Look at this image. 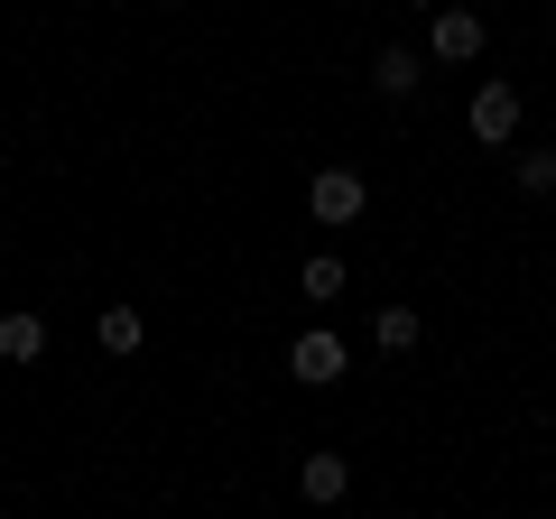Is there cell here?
Returning <instances> with one entry per match:
<instances>
[{"label":"cell","instance_id":"6da1fadb","mask_svg":"<svg viewBox=\"0 0 556 519\" xmlns=\"http://www.w3.org/2000/svg\"><path fill=\"white\" fill-rule=\"evenodd\" d=\"M519 112H529V102H519V84H473V112H464V130H473L482 149H510L519 140Z\"/></svg>","mask_w":556,"mask_h":519},{"label":"cell","instance_id":"7a4b0ae2","mask_svg":"<svg viewBox=\"0 0 556 519\" xmlns=\"http://www.w3.org/2000/svg\"><path fill=\"white\" fill-rule=\"evenodd\" d=\"M362 204H371V186H362L353 167H325V177L306 186V214L316 223H362Z\"/></svg>","mask_w":556,"mask_h":519},{"label":"cell","instance_id":"3957f363","mask_svg":"<svg viewBox=\"0 0 556 519\" xmlns=\"http://www.w3.org/2000/svg\"><path fill=\"white\" fill-rule=\"evenodd\" d=\"M288 371H298L306 390H325V380H343V371H353V353H343V334H325V325H316V334H298V343H288Z\"/></svg>","mask_w":556,"mask_h":519},{"label":"cell","instance_id":"277c9868","mask_svg":"<svg viewBox=\"0 0 556 519\" xmlns=\"http://www.w3.org/2000/svg\"><path fill=\"white\" fill-rule=\"evenodd\" d=\"M427 47H437L445 65H473L482 56V20L473 10H437V20H427Z\"/></svg>","mask_w":556,"mask_h":519},{"label":"cell","instance_id":"5b68a950","mask_svg":"<svg viewBox=\"0 0 556 519\" xmlns=\"http://www.w3.org/2000/svg\"><path fill=\"white\" fill-rule=\"evenodd\" d=\"M371 84H380V93H390V102H408L417 84H427V56H417V47H380V65H371Z\"/></svg>","mask_w":556,"mask_h":519},{"label":"cell","instance_id":"8992f818","mask_svg":"<svg viewBox=\"0 0 556 519\" xmlns=\"http://www.w3.org/2000/svg\"><path fill=\"white\" fill-rule=\"evenodd\" d=\"M298 492H306V501H343V492H353V464H343V455H306Z\"/></svg>","mask_w":556,"mask_h":519},{"label":"cell","instance_id":"52a82bcc","mask_svg":"<svg viewBox=\"0 0 556 519\" xmlns=\"http://www.w3.org/2000/svg\"><path fill=\"white\" fill-rule=\"evenodd\" d=\"M102 353H139V343H149V316H139V306H102Z\"/></svg>","mask_w":556,"mask_h":519},{"label":"cell","instance_id":"ba28073f","mask_svg":"<svg viewBox=\"0 0 556 519\" xmlns=\"http://www.w3.org/2000/svg\"><path fill=\"white\" fill-rule=\"evenodd\" d=\"M47 353V325L38 316H0V362H38Z\"/></svg>","mask_w":556,"mask_h":519},{"label":"cell","instance_id":"9c48e42d","mask_svg":"<svg viewBox=\"0 0 556 519\" xmlns=\"http://www.w3.org/2000/svg\"><path fill=\"white\" fill-rule=\"evenodd\" d=\"M371 334H380V353H408V343L427 334V325H417V306H380V325H371Z\"/></svg>","mask_w":556,"mask_h":519},{"label":"cell","instance_id":"30bf717a","mask_svg":"<svg viewBox=\"0 0 556 519\" xmlns=\"http://www.w3.org/2000/svg\"><path fill=\"white\" fill-rule=\"evenodd\" d=\"M298 288H306V298H343V260H306Z\"/></svg>","mask_w":556,"mask_h":519},{"label":"cell","instance_id":"8fae6325","mask_svg":"<svg viewBox=\"0 0 556 519\" xmlns=\"http://www.w3.org/2000/svg\"><path fill=\"white\" fill-rule=\"evenodd\" d=\"M519 186H529V195H547V186H556V159H547V149H529V159H519Z\"/></svg>","mask_w":556,"mask_h":519},{"label":"cell","instance_id":"7c38bea8","mask_svg":"<svg viewBox=\"0 0 556 519\" xmlns=\"http://www.w3.org/2000/svg\"><path fill=\"white\" fill-rule=\"evenodd\" d=\"M417 10H437V0H417Z\"/></svg>","mask_w":556,"mask_h":519}]
</instances>
